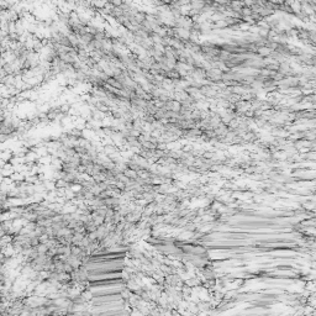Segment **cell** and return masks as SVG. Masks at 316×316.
I'll use <instances>...</instances> for the list:
<instances>
[{
	"label": "cell",
	"mask_w": 316,
	"mask_h": 316,
	"mask_svg": "<svg viewBox=\"0 0 316 316\" xmlns=\"http://www.w3.org/2000/svg\"><path fill=\"white\" fill-rule=\"evenodd\" d=\"M243 6L244 5H243V3L241 1V0H231L230 4H229L230 10L234 11V12H240Z\"/></svg>",
	"instance_id": "obj_1"
}]
</instances>
